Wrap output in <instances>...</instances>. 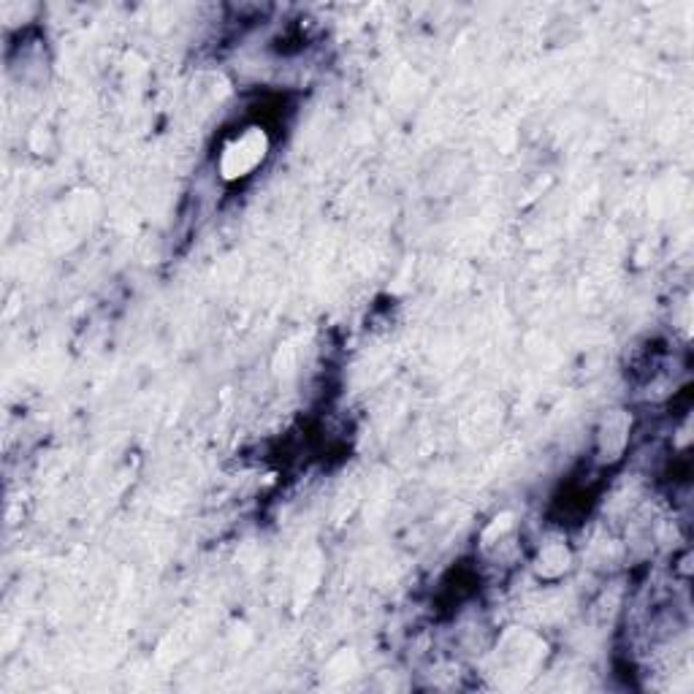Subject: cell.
Wrapping results in <instances>:
<instances>
[{
  "label": "cell",
  "instance_id": "cell-3",
  "mask_svg": "<svg viewBox=\"0 0 694 694\" xmlns=\"http://www.w3.org/2000/svg\"><path fill=\"white\" fill-rule=\"evenodd\" d=\"M570 568H573V551H570L568 540L557 538L542 542L538 559H535V573L542 581H559L570 573Z\"/></svg>",
  "mask_w": 694,
  "mask_h": 694
},
{
  "label": "cell",
  "instance_id": "cell-1",
  "mask_svg": "<svg viewBox=\"0 0 694 694\" xmlns=\"http://www.w3.org/2000/svg\"><path fill=\"white\" fill-rule=\"evenodd\" d=\"M269 150H272V142H269L266 128H261V125L242 128V133H236V136L229 139L225 147L220 150V157H218L220 177L229 179V183L247 179L255 168L264 166Z\"/></svg>",
  "mask_w": 694,
  "mask_h": 694
},
{
  "label": "cell",
  "instance_id": "cell-2",
  "mask_svg": "<svg viewBox=\"0 0 694 694\" xmlns=\"http://www.w3.org/2000/svg\"><path fill=\"white\" fill-rule=\"evenodd\" d=\"M632 416L627 410H614L603 418L597 429V462L616 464L629 445Z\"/></svg>",
  "mask_w": 694,
  "mask_h": 694
}]
</instances>
